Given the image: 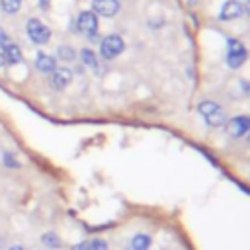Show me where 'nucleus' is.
<instances>
[{"label":"nucleus","mask_w":250,"mask_h":250,"mask_svg":"<svg viewBox=\"0 0 250 250\" xmlns=\"http://www.w3.org/2000/svg\"><path fill=\"white\" fill-rule=\"evenodd\" d=\"M199 113L203 115L205 123L211 125V127H221L223 123H227V115H225L223 107L217 105L215 102H209V100L201 102L199 104Z\"/></svg>","instance_id":"1"},{"label":"nucleus","mask_w":250,"mask_h":250,"mask_svg":"<svg viewBox=\"0 0 250 250\" xmlns=\"http://www.w3.org/2000/svg\"><path fill=\"white\" fill-rule=\"evenodd\" d=\"M27 35H29V39H31L33 43L45 45V43L51 39V29H49L41 20L31 18V20H27Z\"/></svg>","instance_id":"2"},{"label":"nucleus","mask_w":250,"mask_h":250,"mask_svg":"<svg viewBox=\"0 0 250 250\" xmlns=\"http://www.w3.org/2000/svg\"><path fill=\"white\" fill-rule=\"evenodd\" d=\"M123 49H125V43L119 35H107L100 45V53L104 59H115L119 53H123Z\"/></svg>","instance_id":"3"},{"label":"nucleus","mask_w":250,"mask_h":250,"mask_svg":"<svg viewBox=\"0 0 250 250\" xmlns=\"http://www.w3.org/2000/svg\"><path fill=\"white\" fill-rule=\"evenodd\" d=\"M244 61H246V49H244V45H242L240 41H236V39H230V41H229L227 64H229L230 68H238V66L244 64Z\"/></svg>","instance_id":"4"},{"label":"nucleus","mask_w":250,"mask_h":250,"mask_svg":"<svg viewBox=\"0 0 250 250\" xmlns=\"http://www.w3.org/2000/svg\"><path fill=\"white\" fill-rule=\"evenodd\" d=\"M248 129H250V117L248 115H236V117L227 121V135L232 139L242 137L244 133H248Z\"/></svg>","instance_id":"5"},{"label":"nucleus","mask_w":250,"mask_h":250,"mask_svg":"<svg viewBox=\"0 0 250 250\" xmlns=\"http://www.w3.org/2000/svg\"><path fill=\"white\" fill-rule=\"evenodd\" d=\"M78 29L86 35H94L98 31V16L94 12H82L78 16V21H76Z\"/></svg>","instance_id":"6"},{"label":"nucleus","mask_w":250,"mask_h":250,"mask_svg":"<svg viewBox=\"0 0 250 250\" xmlns=\"http://www.w3.org/2000/svg\"><path fill=\"white\" fill-rule=\"evenodd\" d=\"M92 8L96 14L111 18L119 12V2L117 0H92Z\"/></svg>","instance_id":"7"},{"label":"nucleus","mask_w":250,"mask_h":250,"mask_svg":"<svg viewBox=\"0 0 250 250\" xmlns=\"http://www.w3.org/2000/svg\"><path fill=\"white\" fill-rule=\"evenodd\" d=\"M242 12H244V6H242L240 2H236V0H227V2L223 4V8H221L219 18H221V20H234V18L242 16Z\"/></svg>","instance_id":"8"},{"label":"nucleus","mask_w":250,"mask_h":250,"mask_svg":"<svg viewBox=\"0 0 250 250\" xmlns=\"http://www.w3.org/2000/svg\"><path fill=\"white\" fill-rule=\"evenodd\" d=\"M72 80V72L68 68H55L51 72V84L57 90H62L64 86H68V82Z\"/></svg>","instance_id":"9"},{"label":"nucleus","mask_w":250,"mask_h":250,"mask_svg":"<svg viewBox=\"0 0 250 250\" xmlns=\"http://www.w3.org/2000/svg\"><path fill=\"white\" fill-rule=\"evenodd\" d=\"M35 68L41 72H53L57 68V61L47 53H37L35 57Z\"/></svg>","instance_id":"10"},{"label":"nucleus","mask_w":250,"mask_h":250,"mask_svg":"<svg viewBox=\"0 0 250 250\" xmlns=\"http://www.w3.org/2000/svg\"><path fill=\"white\" fill-rule=\"evenodd\" d=\"M150 248V236L148 234H135L131 240V250H148Z\"/></svg>","instance_id":"11"},{"label":"nucleus","mask_w":250,"mask_h":250,"mask_svg":"<svg viewBox=\"0 0 250 250\" xmlns=\"http://www.w3.org/2000/svg\"><path fill=\"white\" fill-rule=\"evenodd\" d=\"M6 61H8V64L21 62V51L18 49V45H14V43L6 45Z\"/></svg>","instance_id":"12"},{"label":"nucleus","mask_w":250,"mask_h":250,"mask_svg":"<svg viewBox=\"0 0 250 250\" xmlns=\"http://www.w3.org/2000/svg\"><path fill=\"white\" fill-rule=\"evenodd\" d=\"M80 59H82V62H84L86 66H90V68H96V66H98V59H96L94 51H90V49H82V51H80Z\"/></svg>","instance_id":"13"},{"label":"nucleus","mask_w":250,"mask_h":250,"mask_svg":"<svg viewBox=\"0 0 250 250\" xmlns=\"http://www.w3.org/2000/svg\"><path fill=\"white\" fill-rule=\"evenodd\" d=\"M0 6L6 14H16L21 6V0H0Z\"/></svg>","instance_id":"14"},{"label":"nucleus","mask_w":250,"mask_h":250,"mask_svg":"<svg viewBox=\"0 0 250 250\" xmlns=\"http://www.w3.org/2000/svg\"><path fill=\"white\" fill-rule=\"evenodd\" d=\"M41 240H43V244H45V246H49V248H59V244H61L59 236H57V234H53V232H45V234L41 236Z\"/></svg>","instance_id":"15"},{"label":"nucleus","mask_w":250,"mask_h":250,"mask_svg":"<svg viewBox=\"0 0 250 250\" xmlns=\"http://www.w3.org/2000/svg\"><path fill=\"white\" fill-rule=\"evenodd\" d=\"M57 53H59V59H62V61H74V57H76L74 49H72V47H66V45L59 47Z\"/></svg>","instance_id":"16"},{"label":"nucleus","mask_w":250,"mask_h":250,"mask_svg":"<svg viewBox=\"0 0 250 250\" xmlns=\"http://www.w3.org/2000/svg\"><path fill=\"white\" fill-rule=\"evenodd\" d=\"M90 250H107V244H105V240H102V238H94V240L90 242Z\"/></svg>","instance_id":"17"},{"label":"nucleus","mask_w":250,"mask_h":250,"mask_svg":"<svg viewBox=\"0 0 250 250\" xmlns=\"http://www.w3.org/2000/svg\"><path fill=\"white\" fill-rule=\"evenodd\" d=\"M4 164L8 166V168H18L20 164H18V160L10 154V152H4Z\"/></svg>","instance_id":"18"},{"label":"nucleus","mask_w":250,"mask_h":250,"mask_svg":"<svg viewBox=\"0 0 250 250\" xmlns=\"http://www.w3.org/2000/svg\"><path fill=\"white\" fill-rule=\"evenodd\" d=\"M4 64H8V61H6V45L0 43V66H4Z\"/></svg>","instance_id":"19"},{"label":"nucleus","mask_w":250,"mask_h":250,"mask_svg":"<svg viewBox=\"0 0 250 250\" xmlns=\"http://www.w3.org/2000/svg\"><path fill=\"white\" fill-rule=\"evenodd\" d=\"M72 250H90V244L88 242H80V244L72 246Z\"/></svg>","instance_id":"20"},{"label":"nucleus","mask_w":250,"mask_h":250,"mask_svg":"<svg viewBox=\"0 0 250 250\" xmlns=\"http://www.w3.org/2000/svg\"><path fill=\"white\" fill-rule=\"evenodd\" d=\"M10 250H23V246H20V244H14V246H10Z\"/></svg>","instance_id":"21"},{"label":"nucleus","mask_w":250,"mask_h":250,"mask_svg":"<svg viewBox=\"0 0 250 250\" xmlns=\"http://www.w3.org/2000/svg\"><path fill=\"white\" fill-rule=\"evenodd\" d=\"M41 2H43V4H47V0H41Z\"/></svg>","instance_id":"22"}]
</instances>
